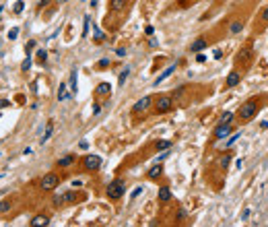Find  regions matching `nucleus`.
Instances as JSON below:
<instances>
[{"label":"nucleus","instance_id":"4c0bfd02","mask_svg":"<svg viewBox=\"0 0 268 227\" xmlns=\"http://www.w3.org/2000/svg\"><path fill=\"white\" fill-rule=\"evenodd\" d=\"M116 54H118V56H124V54H126V50H124V48H118Z\"/></svg>","mask_w":268,"mask_h":227},{"label":"nucleus","instance_id":"5701e85b","mask_svg":"<svg viewBox=\"0 0 268 227\" xmlns=\"http://www.w3.org/2000/svg\"><path fill=\"white\" fill-rule=\"evenodd\" d=\"M93 35H95V41H103V39H105L103 31H101V29H97V27H93Z\"/></svg>","mask_w":268,"mask_h":227},{"label":"nucleus","instance_id":"dca6fc26","mask_svg":"<svg viewBox=\"0 0 268 227\" xmlns=\"http://www.w3.org/2000/svg\"><path fill=\"white\" fill-rule=\"evenodd\" d=\"M72 163H74V155H66V157L58 159V167H68Z\"/></svg>","mask_w":268,"mask_h":227},{"label":"nucleus","instance_id":"20e7f679","mask_svg":"<svg viewBox=\"0 0 268 227\" xmlns=\"http://www.w3.org/2000/svg\"><path fill=\"white\" fill-rule=\"evenodd\" d=\"M58 184H60V178L56 173H46L39 182V188L41 190H54V188H58Z\"/></svg>","mask_w":268,"mask_h":227},{"label":"nucleus","instance_id":"4be33fe9","mask_svg":"<svg viewBox=\"0 0 268 227\" xmlns=\"http://www.w3.org/2000/svg\"><path fill=\"white\" fill-rule=\"evenodd\" d=\"M128 75H130V68H124V70H122V75H120V79H118V83H120V87H122L124 83H126Z\"/></svg>","mask_w":268,"mask_h":227},{"label":"nucleus","instance_id":"ddd939ff","mask_svg":"<svg viewBox=\"0 0 268 227\" xmlns=\"http://www.w3.org/2000/svg\"><path fill=\"white\" fill-rule=\"evenodd\" d=\"M206 48V39L204 37H198L196 41H192V46H190V52H200V50Z\"/></svg>","mask_w":268,"mask_h":227},{"label":"nucleus","instance_id":"58836bf2","mask_svg":"<svg viewBox=\"0 0 268 227\" xmlns=\"http://www.w3.org/2000/svg\"><path fill=\"white\" fill-rule=\"evenodd\" d=\"M144 31H146V35H153V31H155V29H153V27H151V25H149V27L144 29Z\"/></svg>","mask_w":268,"mask_h":227},{"label":"nucleus","instance_id":"79ce46f5","mask_svg":"<svg viewBox=\"0 0 268 227\" xmlns=\"http://www.w3.org/2000/svg\"><path fill=\"white\" fill-rule=\"evenodd\" d=\"M0 178H2V173H0Z\"/></svg>","mask_w":268,"mask_h":227},{"label":"nucleus","instance_id":"0eeeda50","mask_svg":"<svg viewBox=\"0 0 268 227\" xmlns=\"http://www.w3.org/2000/svg\"><path fill=\"white\" fill-rule=\"evenodd\" d=\"M231 134V124H219L217 128H214V138L221 140V138H229Z\"/></svg>","mask_w":268,"mask_h":227},{"label":"nucleus","instance_id":"ea45409f","mask_svg":"<svg viewBox=\"0 0 268 227\" xmlns=\"http://www.w3.org/2000/svg\"><path fill=\"white\" fill-rule=\"evenodd\" d=\"M48 2H50V0H39V6H46Z\"/></svg>","mask_w":268,"mask_h":227},{"label":"nucleus","instance_id":"2eb2a0df","mask_svg":"<svg viewBox=\"0 0 268 227\" xmlns=\"http://www.w3.org/2000/svg\"><path fill=\"white\" fill-rule=\"evenodd\" d=\"M159 200H161V202H167V200H171V192H169V188H167V186L159 188Z\"/></svg>","mask_w":268,"mask_h":227},{"label":"nucleus","instance_id":"a878e982","mask_svg":"<svg viewBox=\"0 0 268 227\" xmlns=\"http://www.w3.org/2000/svg\"><path fill=\"white\" fill-rule=\"evenodd\" d=\"M23 8H25V2H23V0H19V2H14V6H13V10L17 14L21 13V10H23Z\"/></svg>","mask_w":268,"mask_h":227},{"label":"nucleus","instance_id":"7c9ffc66","mask_svg":"<svg viewBox=\"0 0 268 227\" xmlns=\"http://www.w3.org/2000/svg\"><path fill=\"white\" fill-rule=\"evenodd\" d=\"M29 68H31V56H27L23 60V70H29Z\"/></svg>","mask_w":268,"mask_h":227},{"label":"nucleus","instance_id":"a211bd4d","mask_svg":"<svg viewBox=\"0 0 268 227\" xmlns=\"http://www.w3.org/2000/svg\"><path fill=\"white\" fill-rule=\"evenodd\" d=\"M237 138H241V132H235V134H229V140L225 143V149H231L235 143H237Z\"/></svg>","mask_w":268,"mask_h":227},{"label":"nucleus","instance_id":"f03ea898","mask_svg":"<svg viewBox=\"0 0 268 227\" xmlns=\"http://www.w3.org/2000/svg\"><path fill=\"white\" fill-rule=\"evenodd\" d=\"M124 192H126V184H124V180H114V182L107 186V198H110V200L122 198Z\"/></svg>","mask_w":268,"mask_h":227},{"label":"nucleus","instance_id":"393cba45","mask_svg":"<svg viewBox=\"0 0 268 227\" xmlns=\"http://www.w3.org/2000/svg\"><path fill=\"white\" fill-rule=\"evenodd\" d=\"M260 23H262V25H268V6L262 10V14H260Z\"/></svg>","mask_w":268,"mask_h":227},{"label":"nucleus","instance_id":"bb28decb","mask_svg":"<svg viewBox=\"0 0 268 227\" xmlns=\"http://www.w3.org/2000/svg\"><path fill=\"white\" fill-rule=\"evenodd\" d=\"M157 176H161V167H159V165H155L151 172H149V178H157Z\"/></svg>","mask_w":268,"mask_h":227},{"label":"nucleus","instance_id":"39448f33","mask_svg":"<svg viewBox=\"0 0 268 227\" xmlns=\"http://www.w3.org/2000/svg\"><path fill=\"white\" fill-rule=\"evenodd\" d=\"M153 103V97H142V99H138L136 103H134V107H132V111L134 114H144V111H149V107H151Z\"/></svg>","mask_w":268,"mask_h":227},{"label":"nucleus","instance_id":"4468645a","mask_svg":"<svg viewBox=\"0 0 268 227\" xmlns=\"http://www.w3.org/2000/svg\"><path fill=\"white\" fill-rule=\"evenodd\" d=\"M52 132H54V124H52V120L48 122V126H46V132H43V136L39 138V143L41 144H46L50 140V136H52Z\"/></svg>","mask_w":268,"mask_h":227},{"label":"nucleus","instance_id":"c756f323","mask_svg":"<svg viewBox=\"0 0 268 227\" xmlns=\"http://www.w3.org/2000/svg\"><path fill=\"white\" fill-rule=\"evenodd\" d=\"M17 35H19V27H13L8 31V39H17Z\"/></svg>","mask_w":268,"mask_h":227},{"label":"nucleus","instance_id":"9d476101","mask_svg":"<svg viewBox=\"0 0 268 227\" xmlns=\"http://www.w3.org/2000/svg\"><path fill=\"white\" fill-rule=\"evenodd\" d=\"M50 223V219L46 215H35L33 219H31V227H46Z\"/></svg>","mask_w":268,"mask_h":227},{"label":"nucleus","instance_id":"9b49d317","mask_svg":"<svg viewBox=\"0 0 268 227\" xmlns=\"http://www.w3.org/2000/svg\"><path fill=\"white\" fill-rule=\"evenodd\" d=\"M70 95V89L66 83H60V87H58V101H66Z\"/></svg>","mask_w":268,"mask_h":227},{"label":"nucleus","instance_id":"f8f14e48","mask_svg":"<svg viewBox=\"0 0 268 227\" xmlns=\"http://www.w3.org/2000/svg\"><path fill=\"white\" fill-rule=\"evenodd\" d=\"M128 6V0H110V8L111 10H124V8Z\"/></svg>","mask_w":268,"mask_h":227},{"label":"nucleus","instance_id":"473e14b6","mask_svg":"<svg viewBox=\"0 0 268 227\" xmlns=\"http://www.w3.org/2000/svg\"><path fill=\"white\" fill-rule=\"evenodd\" d=\"M169 140H161V143H157V149H167V147H169Z\"/></svg>","mask_w":268,"mask_h":227},{"label":"nucleus","instance_id":"6e6552de","mask_svg":"<svg viewBox=\"0 0 268 227\" xmlns=\"http://www.w3.org/2000/svg\"><path fill=\"white\" fill-rule=\"evenodd\" d=\"M173 72H175V64H171V66H167V68H165L163 72H161V75L157 76V79H155V87H159V85H161V83H163L165 79H169V76H171Z\"/></svg>","mask_w":268,"mask_h":227},{"label":"nucleus","instance_id":"cd10ccee","mask_svg":"<svg viewBox=\"0 0 268 227\" xmlns=\"http://www.w3.org/2000/svg\"><path fill=\"white\" fill-rule=\"evenodd\" d=\"M89 25H91V19H89V14L85 17V29H82V37H87V33H89Z\"/></svg>","mask_w":268,"mask_h":227},{"label":"nucleus","instance_id":"b1692460","mask_svg":"<svg viewBox=\"0 0 268 227\" xmlns=\"http://www.w3.org/2000/svg\"><path fill=\"white\" fill-rule=\"evenodd\" d=\"M241 27H243V23H241V21H233V25H231V33H239Z\"/></svg>","mask_w":268,"mask_h":227},{"label":"nucleus","instance_id":"6ab92c4d","mask_svg":"<svg viewBox=\"0 0 268 227\" xmlns=\"http://www.w3.org/2000/svg\"><path fill=\"white\" fill-rule=\"evenodd\" d=\"M10 209H13V202H10V200H0V215L8 213Z\"/></svg>","mask_w":268,"mask_h":227},{"label":"nucleus","instance_id":"7ed1b4c3","mask_svg":"<svg viewBox=\"0 0 268 227\" xmlns=\"http://www.w3.org/2000/svg\"><path fill=\"white\" fill-rule=\"evenodd\" d=\"M173 107V97L171 95H159L155 99V111L157 114H167V111H171Z\"/></svg>","mask_w":268,"mask_h":227},{"label":"nucleus","instance_id":"f3484780","mask_svg":"<svg viewBox=\"0 0 268 227\" xmlns=\"http://www.w3.org/2000/svg\"><path fill=\"white\" fill-rule=\"evenodd\" d=\"M111 93V85L110 83H101L99 87H97V95H110Z\"/></svg>","mask_w":268,"mask_h":227},{"label":"nucleus","instance_id":"2f4dec72","mask_svg":"<svg viewBox=\"0 0 268 227\" xmlns=\"http://www.w3.org/2000/svg\"><path fill=\"white\" fill-rule=\"evenodd\" d=\"M46 50H39V52H37V58H39V62H46Z\"/></svg>","mask_w":268,"mask_h":227},{"label":"nucleus","instance_id":"e433bc0d","mask_svg":"<svg viewBox=\"0 0 268 227\" xmlns=\"http://www.w3.org/2000/svg\"><path fill=\"white\" fill-rule=\"evenodd\" d=\"M99 111H101V105H99V103H95V107H93V114H99Z\"/></svg>","mask_w":268,"mask_h":227},{"label":"nucleus","instance_id":"a19ab883","mask_svg":"<svg viewBox=\"0 0 268 227\" xmlns=\"http://www.w3.org/2000/svg\"><path fill=\"white\" fill-rule=\"evenodd\" d=\"M56 2H58V4H64V2H68V0H56Z\"/></svg>","mask_w":268,"mask_h":227},{"label":"nucleus","instance_id":"412c9836","mask_svg":"<svg viewBox=\"0 0 268 227\" xmlns=\"http://www.w3.org/2000/svg\"><path fill=\"white\" fill-rule=\"evenodd\" d=\"M231 120H233V114H231V111H225V114L221 116V124H231Z\"/></svg>","mask_w":268,"mask_h":227},{"label":"nucleus","instance_id":"c9c22d12","mask_svg":"<svg viewBox=\"0 0 268 227\" xmlns=\"http://www.w3.org/2000/svg\"><path fill=\"white\" fill-rule=\"evenodd\" d=\"M99 66H101V68L103 66H110V60H99Z\"/></svg>","mask_w":268,"mask_h":227},{"label":"nucleus","instance_id":"1a4fd4ad","mask_svg":"<svg viewBox=\"0 0 268 227\" xmlns=\"http://www.w3.org/2000/svg\"><path fill=\"white\" fill-rule=\"evenodd\" d=\"M239 81H241V75L239 72H229V76H227V87H229V89H233V87H237V85H239Z\"/></svg>","mask_w":268,"mask_h":227},{"label":"nucleus","instance_id":"c85d7f7f","mask_svg":"<svg viewBox=\"0 0 268 227\" xmlns=\"http://www.w3.org/2000/svg\"><path fill=\"white\" fill-rule=\"evenodd\" d=\"M229 161H231V155H225V157H221V161H219V163H221V167H225V169H227Z\"/></svg>","mask_w":268,"mask_h":227},{"label":"nucleus","instance_id":"f704fd0d","mask_svg":"<svg viewBox=\"0 0 268 227\" xmlns=\"http://www.w3.org/2000/svg\"><path fill=\"white\" fill-rule=\"evenodd\" d=\"M204 60H206L204 54H198V56H196V62H204Z\"/></svg>","mask_w":268,"mask_h":227},{"label":"nucleus","instance_id":"423d86ee","mask_svg":"<svg viewBox=\"0 0 268 227\" xmlns=\"http://www.w3.org/2000/svg\"><path fill=\"white\" fill-rule=\"evenodd\" d=\"M82 165H85V169L95 172V169H99V165H101V157H99V155H87L85 161H82Z\"/></svg>","mask_w":268,"mask_h":227},{"label":"nucleus","instance_id":"f257e3e1","mask_svg":"<svg viewBox=\"0 0 268 227\" xmlns=\"http://www.w3.org/2000/svg\"><path fill=\"white\" fill-rule=\"evenodd\" d=\"M256 111H258V99L252 97V99H247L246 103H241V105H239V110H237L235 118H237L241 124H246V122H250V120L256 116Z\"/></svg>","mask_w":268,"mask_h":227},{"label":"nucleus","instance_id":"aec40b11","mask_svg":"<svg viewBox=\"0 0 268 227\" xmlns=\"http://www.w3.org/2000/svg\"><path fill=\"white\" fill-rule=\"evenodd\" d=\"M70 93H72V95L76 93V70L70 72Z\"/></svg>","mask_w":268,"mask_h":227},{"label":"nucleus","instance_id":"72a5a7b5","mask_svg":"<svg viewBox=\"0 0 268 227\" xmlns=\"http://www.w3.org/2000/svg\"><path fill=\"white\" fill-rule=\"evenodd\" d=\"M140 192H142V186H138L136 190H134V192H132V200L136 198V196H140Z\"/></svg>","mask_w":268,"mask_h":227}]
</instances>
